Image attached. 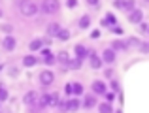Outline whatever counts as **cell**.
Here are the masks:
<instances>
[{
  "label": "cell",
  "mask_w": 149,
  "mask_h": 113,
  "mask_svg": "<svg viewBox=\"0 0 149 113\" xmlns=\"http://www.w3.org/2000/svg\"><path fill=\"white\" fill-rule=\"evenodd\" d=\"M44 47H45V42H44V38H32V40L29 42V51H30V53L42 51Z\"/></svg>",
  "instance_id": "17"
},
{
  "label": "cell",
  "mask_w": 149,
  "mask_h": 113,
  "mask_svg": "<svg viewBox=\"0 0 149 113\" xmlns=\"http://www.w3.org/2000/svg\"><path fill=\"white\" fill-rule=\"evenodd\" d=\"M87 62H89V66H91L93 70H100V68H104V60H102V57L95 51V49H91Z\"/></svg>",
  "instance_id": "7"
},
{
  "label": "cell",
  "mask_w": 149,
  "mask_h": 113,
  "mask_svg": "<svg viewBox=\"0 0 149 113\" xmlns=\"http://www.w3.org/2000/svg\"><path fill=\"white\" fill-rule=\"evenodd\" d=\"M0 30H2V32H6V36H11L13 26H11V25H2V26H0Z\"/></svg>",
  "instance_id": "30"
},
{
  "label": "cell",
  "mask_w": 149,
  "mask_h": 113,
  "mask_svg": "<svg viewBox=\"0 0 149 113\" xmlns=\"http://www.w3.org/2000/svg\"><path fill=\"white\" fill-rule=\"evenodd\" d=\"M109 47L113 49L115 53H127L128 49H130V45H128L127 40H123V38H115V40H111V44H109Z\"/></svg>",
  "instance_id": "8"
},
{
  "label": "cell",
  "mask_w": 149,
  "mask_h": 113,
  "mask_svg": "<svg viewBox=\"0 0 149 113\" xmlns=\"http://www.w3.org/2000/svg\"><path fill=\"white\" fill-rule=\"evenodd\" d=\"M72 87H74V96L79 98V96H85V87L81 81H72Z\"/></svg>",
  "instance_id": "20"
},
{
  "label": "cell",
  "mask_w": 149,
  "mask_h": 113,
  "mask_svg": "<svg viewBox=\"0 0 149 113\" xmlns=\"http://www.w3.org/2000/svg\"><path fill=\"white\" fill-rule=\"evenodd\" d=\"M127 21L130 23V25H142V23H143V11H142V8L132 10L130 13L127 15Z\"/></svg>",
  "instance_id": "9"
},
{
  "label": "cell",
  "mask_w": 149,
  "mask_h": 113,
  "mask_svg": "<svg viewBox=\"0 0 149 113\" xmlns=\"http://www.w3.org/2000/svg\"><path fill=\"white\" fill-rule=\"evenodd\" d=\"M10 73H11V77H17L19 70H17V68H11V70H10Z\"/></svg>",
  "instance_id": "36"
},
{
  "label": "cell",
  "mask_w": 149,
  "mask_h": 113,
  "mask_svg": "<svg viewBox=\"0 0 149 113\" xmlns=\"http://www.w3.org/2000/svg\"><path fill=\"white\" fill-rule=\"evenodd\" d=\"M64 96H66V98H74V87H72V81L64 85Z\"/></svg>",
  "instance_id": "25"
},
{
  "label": "cell",
  "mask_w": 149,
  "mask_h": 113,
  "mask_svg": "<svg viewBox=\"0 0 149 113\" xmlns=\"http://www.w3.org/2000/svg\"><path fill=\"white\" fill-rule=\"evenodd\" d=\"M89 53H91V49H89L85 44H76V45H74V55H76V58L87 60V58H89Z\"/></svg>",
  "instance_id": "13"
},
{
  "label": "cell",
  "mask_w": 149,
  "mask_h": 113,
  "mask_svg": "<svg viewBox=\"0 0 149 113\" xmlns=\"http://www.w3.org/2000/svg\"><path fill=\"white\" fill-rule=\"evenodd\" d=\"M61 10H62V4L57 2V0H44V2H40V13H44V15H57Z\"/></svg>",
  "instance_id": "2"
},
{
  "label": "cell",
  "mask_w": 149,
  "mask_h": 113,
  "mask_svg": "<svg viewBox=\"0 0 149 113\" xmlns=\"http://www.w3.org/2000/svg\"><path fill=\"white\" fill-rule=\"evenodd\" d=\"M138 28H140V32H142V34H147V30H149V23L143 21L142 25H138Z\"/></svg>",
  "instance_id": "32"
},
{
  "label": "cell",
  "mask_w": 149,
  "mask_h": 113,
  "mask_svg": "<svg viewBox=\"0 0 149 113\" xmlns=\"http://www.w3.org/2000/svg\"><path fill=\"white\" fill-rule=\"evenodd\" d=\"M127 42H128V45H130V47H136V49L142 45V40H140V38H127Z\"/></svg>",
  "instance_id": "26"
},
{
  "label": "cell",
  "mask_w": 149,
  "mask_h": 113,
  "mask_svg": "<svg viewBox=\"0 0 149 113\" xmlns=\"http://www.w3.org/2000/svg\"><path fill=\"white\" fill-rule=\"evenodd\" d=\"M61 30H62L61 23H57V21H51L49 25L45 26V36H47V38H57Z\"/></svg>",
  "instance_id": "14"
},
{
  "label": "cell",
  "mask_w": 149,
  "mask_h": 113,
  "mask_svg": "<svg viewBox=\"0 0 149 113\" xmlns=\"http://www.w3.org/2000/svg\"><path fill=\"white\" fill-rule=\"evenodd\" d=\"M0 106H2V104H0Z\"/></svg>",
  "instance_id": "41"
},
{
  "label": "cell",
  "mask_w": 149,
  "mask_h": 113,
  "mask_svg": "<svg viewBox=\"0 0 149 113\" xmlns=\"http://www.w3.org/2000/svg\"><path fill=\"white\" fill-rule=\"evenodd\" d=\"M2 49L6 53H11V51H15V47H17V38L11 34V36H4V40H2Z\"/></svg>",
  "instance_id": "12"
},
{
  "label": "cell",
  "mask_w": 149,
  "mask_h": 113,
  "mask_svg": "<svg viewBox=\"0 0 149 113\" xmlns=\"http://www.w3.org/2000/svg\"><path fill=\"white\" fill-rule=\"evenodd\" d=\"M19 11H21L23 17H36L40 13V4L36 2H30V0H23V2L17 4Z\"/></svg>",
  "instance_id": "1"
},
{
  "label": "cell",
  "mask_w": 149,
  "mask_h": 113,
  "mask_svg": "<svg viewBox=\"0 0 149 113\" xmlns=\"http://www.w3.org/2000/svg\"><path fill=\"white\" fill-rule=\"evenodd\" d=\"M102 60H104V64H108V66H113L117 62V53L113 51L111 47H104V51H102Z\"/></svg>",
  "instance_id": "10"
},
{
  "label": "cell",
  "mask_w": 149,
  "mask_h": 113,
  "mask_svg": "<svg viewBox=\"0 0 149 113\" xmlns=\"http://www.w3.org/2000/svg\"><path fill=\"white\" fill-rule=\"evenodd\" d=\"M115 113H123V110H121V107H115Z\"/></svg>",
  "instance_id": "37"
},
{
  "label": "cell",
  "mask_w": 149,
  "mask_h": 113,
  "mask_svg": "<svg viewBox=\"0 0 149 113\" xmlns=\"http://www.w3.org/2000/svg\"><path fill=\"white\" fill-rule=\"evenodd\" d=\"M96 110H98V113H115V107H113V104H109V102H100Z\"/></svg>",
  "instance_id": "21"
},
{
  "label": "cell",
  "mask_w": 149,
  "mask_h": 113,
  "mask_svg": "<svg viewBox=\"0 0 149 113\" xmlns=\"http://www.w3.org/2000/svg\"><path fill=\"white\" fill-rule=\"evenodd\" d=\"M81 110V100L79 98H66V113H74Z\"/></svg>",
  "instance_id": "16"
},
{
  "label": "cell",
  "mask_w": 149,
  "mask_h": 113,
  "mask_svg": "<svg viewBox=\"0 0 149 113\" xmlns=\"http://www.w3.org/2000/svg\"><path fill=\"white\" fill-rule=\"evenodd\" d=\"M104 76H106V79H108V81H111V79H115V70H113V68H106V72H104Z\"/></svg>",
  "instance_id": "28"
},
{
  "label": "cell",
  "mask_w": 149,
  "mask_h": 113,
  "mask_svg": "<svg viewBox=\"0 0 149 113\" xmlns=\"http://www.w3.org/2000/svg\"><path fill=\"white\" fill-rule=\"evenodd\" d=\"M77 6H79L77 0H68V2H66V8H68V10H76Z\"/></svg>",
  "instance_id": "33"
},
{
  "label": "cell",
  "mask_w": 149,
  "mask_h": 113,
  "mask_svg": "<svg viewBox=\"0 0 149 113\" xmlns=\"http://www.w3.org/2000/svg\"><path fill=\"white\" fill-rule=\"evenodd\" d=\"M115 92H111V91H108L106 92V96H104V102H109V104H113V100H115Z\"/></svg>",
  "instance_id": "29"
},
{
  "label": "cell",
  "mask_w": 149,
  "mask_h": 113,
  "mask_svg": "<svg viewBox=\"0 0 149 113\" xmlns=\"http://www.w3.org/2000/svg\"><path fill=\"white\" fill-rule=\"evenodd\" d=\"M38 98H40V94H38L36 91H26L25 96H23V104H25L26 107L34 106V104H38Z\"/></svg>",
  "instance_id": "15"
},
{
  "label": "cell",
  "mask_w": 149,
  "mask_h": 113,
  "mask_svg": "<svg viewBox=\"0 0 149 113\" xmlns=\"http://www.w3.org/2000/svg\"><path fill=\"white\" fill-rule=\"evenodd\" d=\"M8 98H10V92H8L6 85H4V83H0V104H2V102H6Z\"/></svg>",
  "instance_id": "24"
},
{
  "label": "cell",
  "mask_w": 149,
  "mask_h": 113,
  "mask_svg": "<svg viewBox=\"0 0 149 113\" xmlns=\"http://www.w3.org/2000/svg\"><path fill=\"white\" fill-rule=\"evenodd\" d=\"M38 62H40V58L36 55H32V53H29V55L23 57V66H25V68H32V66L38 64Z\"/></svg>",
  "instance_id": "18"
},
{
  "label": "cell",
  "mask_w": 149,
  "mask_h": 113,
  "mask_svg": "<svg viewBox=\"0 0 149 113\" xmlns=\"http://www.w3.org/2000/svg\"><path fill=\"white\" fill-rule=\"evenodd\" d=\"M70 36H72V32H70L68 28H62L61 32H58L57 40H61V42H68V40H70Z\"/></svg>",
  "instance_id": "23"
},
{
  "label": "cell",
  "mask_w": 149,
  "mask_h": 113,
  "mask_svg": "<svg viewBox=\"0 0 149 113\" xmlns=\"http://www.w3.org/2000/svg\"><path fill=\"white\" fill-rule=\"evenodd\" d=\"M100 28H93L91 30V38H93V40H98V38H100Z\"/></svg>",
  "instance_id": "34"
},
{
  "label": "cell",
  "mask_w": 149,
  "mask_h": 113,
  "mask_svg": "<svg viewBox=\"0 0 149 113\" xmlns=\"http://www.w3.org/2000/svg\"><path fill=\"white\" fill-rule=\"evenodd\" d=\"M147 36H149V30H147Z\"/></svg>",
  "instance_id": "40"
},
{
  "label": "cell",
  "mask_w": 149,
  "mask_h": 113,
  "mask_svg": "<svg viewBox=\"0 0 149 113\" xmlns=\"http://www.w3.org/2000/svg\"><path fill=\"white\" fill-rule=\"evenodd\" d=\"M91 23H93V17H91L89 13H85V15H81V17H79L77 26H79L81 30H85V28H89V26H91Z\"/></svg>",
  "instance_id": "19"
},
{
  "label": "cell",
  "mask_w": 149,
  "mask_h": 113,
  "mask_svg": "<svg viewBox=\"0 0 149 113\" xmlns=\"http://www.w3.org/2000/svg\"><path fill=\"white\" fill-rule=\"evenodd\" d=\"M83 62H85V60H81V58H76V57H74L72 60H70V64H68V70H79L81 66H83Z\"/></svg>",
  "instance_id": "22"
},
{
  "label": "cell",
  "mask_w": 149,
  "mask_h": 113,
  "mask_svg": "<svg viewBox=\"0 0 149 113\" xmlns=\"http://www.w3.org/2000/svg\"><path fill=\"white\" fill-rule=\"evenodd\" d=\"M4 17V10H2V8H0V19H2Z\"/></svg>",
  "instance_id": "38"
},
{
  "label": "cell",
  "mask_w": 149,
  "mask_h": 113,
  "mask_svg": "<svg viewBox=\"0 0 149 113\" xmlns=\"http://www.w3.org/2000/svg\"><path fill=\"white\" fill-rule=\"evenodd\" d=\"M87 6H89V8H95V10H96V8H100V2H96V0H89Z\"/></svg>",
  "instance_id": "35"
},
{
  "label": "cell",
  "mask_w": 149,
  "mask_h": 113,
  "mask_svg": "<svg viewBox=\"0 0 149 113\" xmlns=\"http://www.w3.org/2000/svg\"><path fill=\"white\" fill-rule=\"evenodd\" d=\"M2 70H4V64H0V72H2Z\"/></svg>",
  "instance_id": "39"
},
{
  "label": "cell",
  "mask_w": 149,
  "mask_h": 113,
  "mask_svg": "<svg viewBox=\"0 0 149 113\" xmlns=\"http://www.w3.org/2000/svg\"><path fill=\"white\" fill-rule=\"evenodd\" d=\"M117 25V17L113 11H106V15L100 19V26H104V28H113V26Z\"/></svg>",
  "instance_id": "11"
},
{
  "label": "cell",
  "mask_w": 149,
  "mask_h": 113,
  "mask_svg": "<svg viewBox=\"0 0 149 113\" xmlns=\"http://www.w3.org/2000/svg\"><path fill=\"white\" fill-rule=\"evenodd\" d=\"M113 8H115V10H119V11H125V13H130L132 10H136V2H132V0H115V2H113Z\"/></svg>",
  "instance_id": "6"
},
{
  "label": "cell",
  "mask_w": 149,
  "mask_h": 113,
  "mask_svg": "<svg viewBox=\"0 0 149 113\" xmlns=\"http://www.w3.org/2000/svg\"><path fill=\"white\" fill-rule=\"evenodd\" d=\"M98 96H95L93 92H87V94L81 98V110H87V111H91V110H95V107H98Z\"/></svg>",
  "instance_id": "5"
},
{
  "label": "cell",
  "mask_w": 149,
  "mask_h": 113,
  "mask_svg": "<svg viewBox=\"0 0 149 113\" xmlns=\"http://www.w3.org/2000/svg\"><path fill=\"white\" fill-rule=\"evenodd\" d=\"M109 91V85L104 79H95L91 83V92L95 96H106V92Z\"/></svg>",
  "instance_id": "4"
},
{
  "label": "cell",
  "mask_w": 149,
  "mask_h": 113,
  "mask_svg": "<svg viewBox=\"0 0 149 113\" xmlns=\"http://www.w3.org/2000/svg\"><path fill=\"white\" fill-rule=\"evenodd\" d=\"M109 32H113L115 36H123V34H125V28L121 25H115L113 28H109Z\"/></svg>",
  "instance_id": "27"
},
{
  "label": "cell",
  "mask_w": 149,
  "mask_h": 113,
  "mask_svg": "<svg viewBox=\"0 0 149 113\" xmlns=\"http://www.w3.org/2000/svg\"><path fill=\"white\" fill-rule=\"evenodd\" d=\"M38 83H40L42 87H51V85L55 83V72L44 68L40 73H38Z\"/></svg>",
  "instance_id": "3"
},
{
  "label": "cell",
  "mask_w": 149,
  "mask_h": 113,
  "mask_svg": "<svg viewBox=\"0 0 149 113\" xmlns=\"http://www.w3.org/2000/svg\"><path fill=\"white\" fill-rule=\"evenodd\" d=\"M140 53H149V42H142V45L138 47Z\"/></svg>",
  "instance_id": "31"
}]
</instances>
